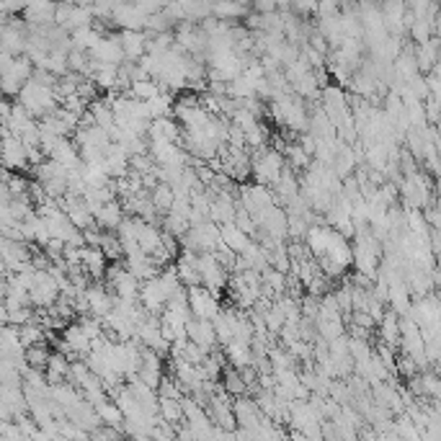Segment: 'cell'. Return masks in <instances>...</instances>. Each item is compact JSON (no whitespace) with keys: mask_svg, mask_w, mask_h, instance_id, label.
<instances>
[{"mask_svg":"<svg viewBox=\"0 0 441 441\" xmlns=\"http://www.w3.org/2000/svg\"><path fill=\"white\" fill-rule=\"evenodd\" d=\"M70 364H72V359L70 356H65L62 351H50V359H47V367H44L47 385H57V382L67 380V374H70Z\"/></svg>","mask_w":441,"mask_h":441,"instance_id":"52a82bcc","label":"cell"},{"mask_svg":"<svg viewBox=\"0 0 441 441\" xmlns=\"http://www.w3.org/2000/svg\"><path fill=\"white\" fill-rule=\"evenodd\" d=\"M150 202L153 206L158 209V215H165L171 206H173V189L163 181H158V184L150 189Z\"/></svg>","mask_w":441,"mask_h":441,"instance_id":"e0dca14e","label":"cell"},{"mask_svg":"<svg viewBox=\"0 0 441 441\" xmlns=\"http://www.w3.org/2000/svg\"><path fill=\"white\" fill-rule=\"evenodd\" d=\"M248 6L237 3V0H219V3H212V16L219 21H240L248 16Z\"/></svg>","mask_w":441,"mask_h":441,"instance_id":"5bb4252c","label":"cell"},{"mask_svg":"<svg viewBox=\"0 0 441 441\" xmlns=\"http://www.w3.org/2000/svg\"><path fill=\"white\" fill-rule=\"evenodd\" d=\"M137 248H140L142 253H147V256L160 248V230H158V225L144 222V219L137 222Z\"/></svg>","mask_w":441,"mask_h":441,"instance_id":"8fae6325","label":"cell"},{"mask_svg":"<svg viewBox=\"0 0 441 441\" xmlns=\"http://www.w3.org/2000/svg\"><path fill=\"white\" fill-rule=\"evenodd\" d=\"M158 413H160V418L168 423H184V411H181V398H163V395H158Z\"/></svg>","mask_w":441,"mask_h":441,"instance_id":"9a60e30c","label":"cell"},{"mask_svg":"<svg viewBox=\"0 0 441 441\" xmlns=\"http://www.w3.org/2000/svg\"><path fill=\"white\" fill-rule=\"evenodd\" d=\"M93 408H96V413H98L101 423L114 426V429H119V431H122L124 416H122V411H119V405H116L111 398H106V400H101L98 405H93Z\"/></svg>","mask_w":441,"mask_h":441,"instance_id":"2e32d148","label":"cell"},{"mask_svg":"<svg viewBox=\"0 0 441 441\" xmlns=\"http://www.w3.org/2000/svg\"><path fill=\"white\" fill-rule=\"evenodd\" d=\"M219 240H222V246L230 248L233 253H240L243 248L250 243V237L240 230V227H235L233 222H225V225H219Z\"/></svg>","mask_w":441,"mask_h":441,"instance_id":"4fadbf2b","label":"cell"},{"mask_svg":"<svg viewBox=\"0 0 441 441\" xmlns=\"http://www.w3.org/2000/svg\"><path fill=\"white\" fill-rule=\"evenodd\" d=\"M124 219V209L122 204H119V199H111V202H106V204L93 215V222H96V227L98 230H106V233H114L116 227H119V222Z\"/></svg>","mask_w":441,"mask_h":441,"instance_id":"8992f818","label":"cell"},{"mask_svg":"<svg viewBox=\"0 0 441 441\" xmlns=\"http://www.w3.org/2000/svg\"><path fill=\"white\" fill-rule=\"evenodd\" d=\"M333 294H336V302H338L341 312H351V289H349V284H343L341 289H336Z\"/></svg>","mask_w":441,"mask_h":441,"instance_id":"7402d4cb","label":"cell"},{"mask_svg":"<svg viewBox=\"0 0 441 441\" xmlns=\"http://www.w3.org/2000/svg\"><path fill=\"white\" fill-rule=\"evenodd\" d=\"M50 158L52 160H57L60 165H65V168H78V165H80L78 144H75V140H67V137H62L60 142L52 147Z\"/></svg>","mask_w":441,"mask_h":441,"instance_id":"30bf717a","label":"cell"},{"mask_svg":"<svg viewBox=\"0 0 441 441\" xmlns=\"http://www.w3.org/2000/svg\"><path fill=\"white\" fill-rule=\"evenodd\" d=\"M374 328L380 330L382 343H387V346H392V349H398V343H400V315H398V312L385 310V315H382V320L374 325Z\"/></svg>","mask_w":441,"mask_h":441,"instance_id":"9c48e42d","label":"cell"},{"mask_svg":"<svg viewBox=\"0 0 441 441\" xmlns=\"http://www.w3.org/2000/svg\"><path fill=\"white\" fill-rule=\"evenodd\" d=\"M0 325H8V308L3 299H0Z\"/></svg>","mask_w":441,"mask_h":441,"instance_id":"603a6c76","label":"cell"},{"mask_svg":"<svg viewBox=\"0 0 441 441\" xmlns=\"http://www.w3.org/2000/svg\"><path fill=\"white\" fill-rule=\"evenodd\" d=\"M19 338H21V346H23V349H26V346H34V343H44V338H47V328L39 325L36 320H29V323L19 325Z\"/></svg>","mask_w":441,"mask_h":441,"instance_id":"ac0fdd59","label":"cell"},{"mask_svg":"<svg viewBox=\"0 0 441 441\" xmlns=\"http://www.w3.org/2000/svg\"><path fill=\"white\" fill-rule=\"evenodd\" d=\"M98 250H101L106 258H111V261H122V256H124V248H122V243H119V237L111 235V233H106V230H101Z\"/></svg>","mask_w":441,"mask_h":441,"instance_id":"ffe728a7","label":"cell"},{"mask_svg":"<svg viewBox=\"0 0 441 441\" xmlns=\"http://www.w3.org/2000/svg\"><path fill=\"white\" fill-rule=\"evenodd\" d=\"M222 377V390L230 395V398H237V395H248V387L246 382H243V377H240V372L233 367V369H227L219 374Z\"/></svg>","mask_w":441,"mask_h":441,"instance_id":"d6986e66","label":"cell"},{"mask_svg":"<svg viewBox=\"0 0 441 441\" xmlns=\"http://www.w3.org/2000/svg\"><path fill=\"white\" fill-rule=\"evenodd\" d=\"M196 268H199V279H202V287L209 289L212 294H222L227 289V277H230V271H227L217 256L212 250H202V253H196Z\"/></svg>","mask_w":441,"mask_h":441,"instance_id":"6da1fadb","label":"cell"},{"mask_svg":"<svg viewBox=\"0 0 441 441\" xmlns=\"http://www.w3.org/2000/svg\"><path fill=\"white\" fill-rule=\"evenodd\" d=\"M186 338L191 341V343H196L199 349H204L206 354L212 349H217V336H215L212 320L189 318V323H186Z\"/></svg>","mask_w":441,"mask_h":441,"instance_id":"3957f363","label":"cell"},{"mask_svg":"<svg viewBox=\"0 0 441 441\" xmlns=\"http://www.w3.org/2000/svg\"><path fill=\"white\" fill-rule=\"evenodd\" d=\"M186 299H189V308H191V315H194V318L212 320L217 312L222 310L219 297L212 294L209 289H204L202 284H196V287H186Z\"/></svg>","mask_w":441,"mask_h":441,"instance_id":"7a4b0ae2","label":"cell"},{"mask_svg":"<svg viewBox=\"0 0 441 441\" xmlns=\"http://www.w3.org/2000/svg\"><path fill=\"white\" fill-rule=\"evenodd\" d=\"M225 359H230V364L235 369H243L248 364H253V351H250V343H243V341H227L225 346Z\"/></svg>","mask_w":441,"mask_h":441,"instance_id":"7c38bea8","label":"cell"},{"mask_svg":"<svg viewBox=\"0 0 441 441\" xmlns=\"http://www.w3.org/2000/svg\"><path fill=\"white\" fill-rule=\"evenodd\" d=\"M62 341L70 346V351L75 354V359H80L83 354L91 351V338L85 336V330H83L80 323H67V325L62 328Z\"/></svg>","mask_w":441,"mask_h":441,"instance_id":"ba28073f","label":"cell"},{"mask_svg":"<svg viewBox=\"0 0 441 441\" xmlns=\"http://www.w3.org/2000/svg\"><path fill=\"white\" fill-rule=\"evenodd\" d=\"M119 44H122L124 60H140L147 47V31L142 29H124L119 34Z\"/></svg>","mask_w":441,"mask_h":441,"instance_id":"5b68a950","label":"cell"},{"mask_svg":"<svg viewBox=\"0 0 441 441\" xmlns=\"http://www.w3.org/2000/svg\"><path fill=\"white\" fill-rule=\"evenodd\" d=\"M23 359H26V364L34 367V369H44V367H47V359H50V351H47L44 343H34V346H26V349H23Z\"/></svg>","mask_w":441,"mask_h":441,"instance_id":"44dd1931","label":"cell"},{"mask_svg":"<svg viewBox=\"0 0 441 441\" xmlns=\"http://www.w3.org/2000/svg\"><path fill=\"white\" fill-rule=\"evenodd\" d=\"M88 57L96 62H111V65H119L124 60L122 44H119V34L114 36H98L96 44L88 50Z\"/></svg>","mask_w":441,"mask_h":441,"instance_id":"277c9868","label":"cell"}]
</instances>
